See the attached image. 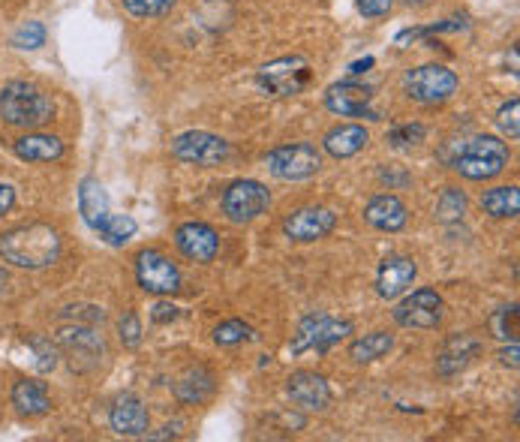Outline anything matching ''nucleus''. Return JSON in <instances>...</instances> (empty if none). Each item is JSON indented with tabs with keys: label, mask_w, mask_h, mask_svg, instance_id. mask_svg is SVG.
Returning a JSON list of instances; mask_svg holds the SVG:
<instances>
[{
	"label": "nucleus",
	"mask_w": 520,
	"mask_h": 442,
	"mask_svg": "<svg viewBox=\"0 0 520 442\" xmlns=\"http://www.w3.org/2000/svg\"><path fill=\"white\" fill-rule=\"evenodd\" d=\"M0 256L16 268H49L61 256V235L49 223H25L0 235Z\"/></svg>",
	"instance_id": "obj_1"
},
{
	"label": "nucleus",
	"mask_w": 520,
	"mask_h": 442,
	"mask_svg": "<svg viewBox=\"0 0 520 442\" xmlns=\"http://www.w3.org/2000/svg\"><path fill=\"white\" fill-rule=\"evenodd\" d=\"M0 118L19 130H40L55 118V100L31 82H10L0 91Z\"/></svg>",
	"instance_id": "obj_2"
},
{
	"label": "nucleus",
	"mask_w": 520,
	"mask_h": 442,
	"mask_svg": "<svg viewBox=\"0 0 520 442\" xmlns=\"http://www.w3.org/2000/svg\"><path fill=\"white\" fill-rule=\"evenodd\" d=\"M508 160H511V151L502 139L472 136V139L460 142L457 157L451 160V169L466 181H490V178L502 175Z\"/></svg>",
	"instance_id": "obj_3"
},
{
	"label": "nucleus",
	"mask_w": 520,
	"mask_h": 442,
	"mask_svg": "<svg viewBox=\"0 0 520 442\" xmlns=\"http://www.w3.org/2000/svg\"><path fill=\"white\" fill-rule=\"evenodd\" d=\"M457 73L442 67V64H424L415 67L403 76V91L409 100L421 103V106H439L448 103L457 94Z\"/></svg>",
	"instance_id": "obj_4"
},
{
	"label": "nucleus",
	"mask_w": 520,
	"mask_h": 442,
	"mask_svg": "<svg viewBox=\"0 0 520 442\" xmlns=\"http://www.w3.org/2000/svg\"><path fill=\"white\" fill-rule=\"evenodd\" d=\"M352 334V322L349 319H334L328 313H310L301 319L298 331L289 340V352L292 355H304L310 349L316 352H328L334 343H340L343 337Z\"/></svg>",
	"instance_id": "obj_5"
},
{
	"label": "nucleus",
	"mask_w": 520,
	"mask_h": 442,
	"mask_svg": "<svg viewBox=\"0 0 520 442\" xmlns=\"http://www.w3.org/2000/svg\"><path fill=\"white\" fill-rule=\"evenodd\" d=\"M256 85L271 97H295L310 85V61L301 55L277 58L256 73Z\"/></svg>",
	"instance_id": "obj_6"
},
{
	"label": "nucleus",
	"mask_w": 520,
	"mask_h": 442,
	"mask_svg": "<svg viewBox=\"0 0 520 442\" xmlns=\"http://www.w3.org/2000/svg\"><path fill=\"white\" fill-rule=\"evenodd\" d=\"M268 172L280 181H307L322 169V154L310 142L280 145L268 154Z\"/></svg>",
	"instance_id": "obj_7"
},
{
	"label": "nucleus",
	"mask_w": 520,
	"mask_h": 442,
	"mask_svg": "<svg viewBox=\"0 0 520 442\" xmlns=\"http://www.w3.org/2000/svg\"><path fill=\"white\" fill-rule=\"evenodd\" d=\"M229 154V142L208 130H187L172 142V157L187 166H220Z\"/></svg>",
	"instance_id": "obj_8"
},
{
	"label": "nucleus",
	"mask_w": 520,
	"mask_h": 442,
	"mask_svg": "<svg viewBox=\"0 0 520 442\" xmlns=\"http://www.w3.org/2000/svg\"><path fill=\"white\" fill-rule=\"evenodd\" d=\"M271 205V193L265 184L259 181H232L223 193V214L229 223H253L256 217H262Z\"/></svg>",
	"instance_id": "obj_9"
},
{
	"label": "nucleus",
	"mask_w": 520,
	"mask_h": 442,
	"mask_svg": "<svg viewBox=\"0 0 520 442\" xmlns=\"http://www.w3.org/2000/svg\"><path fill=\"white\" fill-rule=\"evenodd\" d=\"M136 277H139V286L151 295H175L181 289L178 265L160 250H142L136 256Z\"/></svg>",
	"instance_id": "obj_10"
},
{
	"label": "nucleus",
	"mask_w": 520,
	"mask_h": 442,
	"mask_svg": "<svg viewBox=\"0 0 520 442\" xmlns=\"http://www.w3.org/2000/svg\"><path fill=\"white\" fill-rule=\"evenodd\" d=\"M445 313V301L436 289H415L412 295H406L397 307H394V322L403 328H436L442 322Z\"/></svg>",
	"instance_id": "obj_11"
},
{
	"label": "nucleus",
	"mask_w": 520,
	"mask_h": 442,
	"mask_svg": "<svg viewBox=\"0 0 520 442\" xmlns=\"http://www.w3.org/2000/svg\"><path fill=\"white\" fill-rule=\"evenodd\" d=\"M334 226H337V214H334L331 208H322V205L298 208V211H292V214L283 220L286 238H292V241H298V244L319 241V238L331 235Z\"/></svg>",
	"instance_id": "obj_12"
},
{
	"label": "nucleus",
	"mask_w": 520,
	"mask_h": 442,
	"mask_svg": "<svg viewBox=\"0 0 520 442\" xmlns=\"http://www.w3.org/2000/svg\"><path fill=\"white\" fill-rule=\"evenodd\" d=\"M370 103H373V91L367 85L340 82V85H331L325 91V109L331 115H340V118H370V121H379V115L370 109Z\"/></svg>",
	"instance_id": "obj_13"
},
{
	"label": "nucleus",
	"mask_w": 520,
	"mask_h": 442,
	"mask_svg": "<svg viewBox=\"0 0 520 442\" xmlns=\"http://www.w3.org/2000/svg\"><path fill=\"white\" fill-rule=\"evenodd\" d=\"M175 244H178V250H181L190 262H202V265L214 262L217 253H220V235H217V229L208 226V223H196V220L178 226Z\"/></svg>",
	"instance_id": "obj_14"
},
{
	"label": "nucleus",
	"mask_w": 520,
	"mask_h": 442,
	"mask_svg": "<svg viewBox=\"0 0 520 442\" xmlns=\"http://www.w3.org/2000/svg\"><path fill=\"white\" fill-rule=\"evenodd\" d=\"M286 391L292 397V403H298L307 412H319L331 403V385L322 373L313 370H295L286 379Z\"/></svg>",
	"instance_id": "obj_15"
},
{
	"label": "nucleus",
	"mask_w": 520,
	"mask_h": 442,
	"mask_svg": "<svg viewBox=\"0 0 520 442\" xmlns=\"http://www.w3.org/2000/svg\"><path fill=\"white\" fill-rule=\"evenodd\" d=\"M415 274H418V268L409 256H385L376 271V295L385 301L403 295L415 283Z\"/></svg>",
	"instance_id": "obj_16"
},
{
	"label": "nucleus",
	"mask_w": 520,
	"mask_h": 442,
	"mask_svg": "<svg viewBox=\"0 0 520 442\" xmlns=\"http://www.w3.org/2000/svg\"><path fill=\"white\" fill-rule=\"evenodd\" d=\"M109 424L118 436H145L151 427V415L136 394H121L109 409Z\"/></svg>",
	"instance_id": "obj_17"
},
{
	"label": "nucleus",
	"mask_w": 520,
	"mask_h": 442,
	"mask_svg": "<svg viewBox=\"0 0 520 442\" xmlns=\"http://www.w3.org/2000/svg\"><path fill=\"white\" fill-rule=\"evenodd\" d=\"M481 340L475 334H454L448 337V343L442 346L439 358H436V373L439 376H457L463 373L478 355H481Z\"/></svg>",
	"instance_id": "obj_18"
},
{
	"label": "nucleus",
	"mask_w": 520,
	"mask_h": 442,
	"mask_svg": "<svg viewBox=\"0 0 520 442\" xmlns=\"http://www.w3.org/2000/svg\"><path fill=\"white\" fill-rule=\"evenodd\" d=\"M364 220L379 229V232H400L409 220L406 205L394 196V193H379L367 202L364 208Z\"/></svg>",
	"instance_id": "obj_19"
},
{
	"label": "nucleus",
	"mask_w": 520,
	"mask_h": 442,
	"mask_svg": "<svg viewBox=\"0 0 520 442\" xmlns=\"http://www.w3.org/2000/svg\"><path fill=\"white\" fill-rule=\"evenodd\" d=\"M58 343L70 352V355H79V358H88V361H100V355H106V340L103 334L94 331V325H67L61 328L58 334Z\"/></svg>",
	"instance_id": "obj_20"
},
{
	"label": "nucleus",
	"mask_w": 520,
	"mask_h": 442,
	"mask_svg": "<svg viewBox=\"0 0 520 442\" xmlns=\"http://www.w3.org/2000/svg\"><path fill=\"white\" fill-rule=\"evenodd\" d=\"M214 388H217V379H214V373H211L208 367H187V370L175 379V385H172L175 397H178L181 403H187V406L205 403V400L214 394Z\"/></svg>",
	"instance_id": "obj_21"
},
{
	"label": "nucleus",
	"mask_w": 520,
	"mask_h": 442,
	"mask_svg": "<svg viewBox=\"0 0 520 442\" xmlns=\"http://www.w3.org/2000/svg\"><path fill=\"white\" fill-rule=\"evenodd\" d=\"M367 142H370V133L361 124H340V127H334V130L325 133V142L322 145H325V151L334 160H349L358 151H364Z\"/></svg>",
	"instance_id": "obj_22"
},
{
	"label": "nucleus",
	"mask_w": 520,
	"mask_h": 442,
	"mask_svg": "<svg viewBox=\"0 0 520 442\" xmlns=\"http://www.w3.org/2000/svg\"><path fill=\"white\" fill-rule=\"evenodd\" d=\"M13 151L25 163H55L64 157V142L49 133H28L13 145Z\"/></svg>",
	"instance_id": "obj_23"
},
{
	"label": "nucleus",
	"mask_w": 520,
	"mask_h": 442,
	"mask_svg": "<svg viewBox=\"0 0 520 442\" xmlns=\"http://www.w3.org/2000/svg\"><path fill=\"white\" fill-rule=\"evenodd\" d=\"M79 211H82V220L91 226V229H100L106 220H109V196L103 190V184L97 178H85L79 184Z\"/></svg>",
	"instance_id": "obj_24"
},
{
	"label": "nucleus",
	"mask_w": 520,
	"mask_h": 442,
	"mask_svg": "<svg viewBox=\"0 0 520 442\" xmlns=\"http://www.w3.org/2000/svg\"><path fill=\"white\" fill-rule=\"evenodd\" d=\"M13 406L19 409V415H28V418L46 415V412L52 409V397H49L46 382L19 379V382L13 385Z\"/></svg>",
	"instance_id": "obj_25"
},
{
	"label": "nucleus",
	"mask_w": 520,
	"mask_h": 442,
	"mask_svg": "<svg viewBox=\"0 0 520 442\" xmlns=\"http://www.w3.org/2000/svg\"><path fill=\"white\" fill-rule=\"evenodd\" d=\"M481 211L493 220H514L520 214V193L517 187H493L481 196Z\"/></svg>",
	"instance_id": "obj_26"
},
{
	"label": "nucleus",
	"mask_w": 520,
	"mask_h": 442,
	"mask_svg": "<svg viewBox=\"0 0 520 442\" xmlns=\"http://www.w3.org/2000/svg\"><path fill=\"white\" fill-rule=\"evenodd\" d=\"M391 346H394V337L388 331H370L349 346V358L355 364H370V361L385 358L391 352Z\"/></svg>",
	"instance_id": "obj_27"
},
{
	"label": "nucleus",
	"mask_w": 520,
	"mask_h": 442,
	"mask_svg": "<svg viewBox=\"0 0 520 442\" xmlns=\"http://www.w3.org/2000/svg\"><path fill=\"white\" fill-rule=\"evenodd\" d=\"M136 229H139V223H136L130 214H109V220H106L97 232H100V238H103L106 244L124 247V244L136 235Z\"/></svg>",
	"instance_id": "obj_28"
},
{
	"label": "nucleus",
	"mask_w": 520,
	"mask_h": 442,
	"mask_svg": "<svg viewBox=\"0 0 520 442\" xmlns=\"http://www.w3.org/2000/svg\"><path fill=\"white\" fill-rule=\"evenodd\" d=\"M466 205H469V202H466V193H463V190L445 187L442 196H439V202H436V217H439L442 223H457V220H463Z\"/></svg>",
	"instance_id": "obj_29"
},
{
	"label": "nucleus",
	"mask_w": 520,
	"mask_h": 442,
	"mask_svg": "<svg viewBox=\"0 0 520 442\" xmlns=\"http://www.w3.org/2000/svg\"><path fill=\"white\" fill-rule=\"evenodd\" d=\"M490 331H493V337H499L505 343L517 340V331H520V325H517V304L496 307L493 316H490Z\"/></svg>",
	"instance_id": "obj_30"
},
{
	"label": "nucleus",
	"mask_w": 520,
	"mask_h": 442,
	"mask_svg": "<svg viewBox=\"0 0 520 442\" xmlns=\"http://www.w3.org/2000/svg\"><path fill=\"white\" fill-rule=\"evenodd\" d=\"M253 337H256L253 328L247 322H241V319H229V322H220L214 328V343L217 346H238V343L253 340Z\"/></svg>",
	"instance_id": "obj_31"
},
{
	"label": "nucleus",
	"mask_w": 520,
	"mask_h": 442,
	"mask_svg": "<svg viewBox=\"0 0 520 442\" xmlns=\"http://www.w3.org/2000/svg\"><path fill=\"white\" fill-rule=\"evenodd\" d=\"M172 7L175 0H124V10L136 19H163Z\"/></svg>",
	"instance_id": "obj_32"
},
{
	"label": "nucleus",
	"mask_w": 520,
	"mask_h": 442,
	"mask_svg": "<svg viewBox=\"0 0 520 442\" xmlns=\"http://www.w3.org/2000/svg\"><path fill=\"white\" fill-rule=\"evenodd\" d=\"M496 127L508 136V139H517L520 136V100H508L499 106L496 112Z\"/></svg>",
	"instance_id": "obj_33"
},
{
	"label": "nucleus",
	"mask_w": 520,
	"mask_h": 442,
	"mask_svg": "<svg viewBox=\"0 0 520 442\" xmlns=\"http://www.w3.org/2000/svg\"><path fill=\"white\" fill-rule=\"evenodd\" d=\"M13 46L16 49H40V46H46V28L40 25V22H28V25H22L16 34H13Z\"/></svg>",
	"instance_id": "obj_34"
},
{
	"label": "nucleus",
	"mask_w": 520,
	"mask_h": 442,
	"mask_svg": "<svg viewBox=\"0 0 520 442\" xmlns=\"http://www.w3.org/2000/svg\"><path fill=\"white\" fill-rule=\"evenodd\" d=\"M424 136H427L424 124H403V127H394V130L388 133V142H391L394 148H412V145L424 142Z\"/></svg>",
	"instance_id": "obj_35"
},
{
	"label": "nucleus",
	"mask_w": 520,
	"mask_h": 442,
	"mask_svg": "<svg viewBox=\"0 0 520 442\" xmlns=\"http://www.w3.org/2000/svg\"><path fill=\"white\" fill-rule=\"evenodd\" d=\"M31 349L37 352V370L40 373H52L58 367V349L52 346V340L46 337H31Z\"/></svg>",
	"instance_id": "obj_36"
},
{
	"label": "nucleus",
	"mask_w": 520,
	"mask_h": 442,
	"mask_svg": "<svg viewBox=\"0 0 520 442\" xmlns=\"http://www.w3.org/2000/svg\"><path fill=\"white\" fill-rule=\"evenodd\" d=\"M118 334H121V343L127 349H136L142 343V319L136 313H124L118 322Z\"/></svg>",
	"instance_id": "obj_37"
},
{
	"label": "nucleus",
	"mask_w": 520,
	"mask_h": 442,
	"mask_svg": "<svg viewBox=\"0 0 520 442\" xmlns=\"http://www.w3.org/2000/svg\"><path fill=\"white\" fill-rule=\"evenodd\" d=\"M64 316L67 319L88 322V325H97V322L106 319V310L103 307H94V304H70V307H64Z\"/></svg>",
	"instance_id": "obj_38"
},
{
	"label": "nucleus",
	"mask_w": 520,
	"mask_h": 442,
	"mask_svg": "<svg viewBox=\"0 0 520 442\" xmlns=\"http://www.w3.org/2000/svg\"><path fill=\"white\" fill-rule=\"evenodd\" d=\"M394 7V0H358V13L364 19H382Z\"/></svg>",
	"instance_id": "obj_39"
},
{
	"label": "nucleus",
	"mask_w": 520,
	"mask_h": 442,
	"mask_svg": "<svg viewBox=\"0 0 520 442\" xmlns=\"http://www.w3.org/2000/svg\"><path fill=\"white\" fill-rule=\"evenodd\" d=\"M499 361H502L505 367H511V370L520 367V346H517V340H508V346L499 349Z\"/></svg>",
	"instance_id": "obj_40"
},
{
	"label": "nucleus",
	"mask_w": 520,
	"mask_h": 442,
	"mask_svg": "<svg viewBox=\"0 0 520 442\" xmlns=\"http://www.w3.org/2000/svg\"><path fill=\"white\" fill-rule=\"evenodd\" d=\"M151 319H154V322H172V319H178V307H175V304H166V301H160V304L154 307Z\"/></svg>",
	"instance_id": "obj_41"
},
{
	"label": "nucleus",
	"mask_w": 520,
	"mask_h": 442,
	"mask_svg": "<svg viewBox=\"0 0 520 442\" xmlns=\"http://www.w3.org/2000/svg\"><path fill=\"white\" fill-rule=\"evenodd\" d=\"M13 205H16V190L0 181V217H4Z\"/></svg>",
	"instance_id": "obj_42"
},
{
	"label": "nucleus",
	"mask_w": 520,
	"mask_h": 442,
	"mask_svg": "<svg viewBox=\"0 0 520 442\" xmlns=\"http://www.w3.org/2000/svg\"><path fill=\"white\" fill-rule=\"evenodd\" d=\"M373 64H376L373 58H364V61H355V64H349V76H361V73H367V70H370Z\"/></svg>",
	"instance_id": "obj_43"
},
{
	"label": "nucleus",
	"mask_w": 520,
	"mask_h": 442,
	"mask_svg": "<svg viewBox=\"0 0 520 442\" xmlns=\"http://www.w3.org/2000/svg\"><path fill=\"white\" fill-rule=\"evenodd\" d=\"M400 4H403V7H412V10H418V7H427L430 0H400Z\"/></svg>",
	"instance_id": "obj_44"
},
{
	"label": "nucleus",
	"mask_w": 520,
	"mask_h": 442,
	"mask_svg": "<svg viewBox=\"0 0 520 442\" xmlns=\"http://www.w3.org/2000/svg\"><path fill=\"white\" fill-rule=\"evenodd\" d=\"M7 286H10V274H7L4 268H0V295L7 292Z\"/></svg>",
	"instance_id": "obj_45"
}]
</instances>
